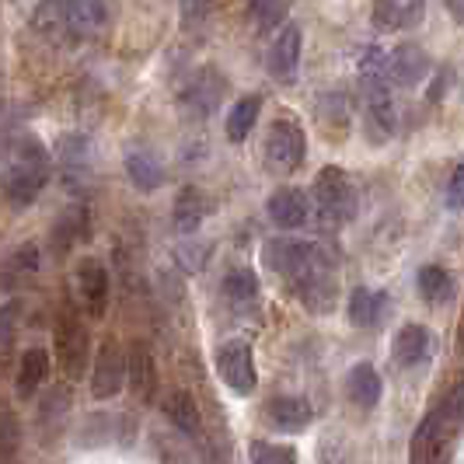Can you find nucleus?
Returning a JSON list of instances; mask_svg holds the SVG:
<instances>
[{
	"instance_id": "32",
	"label": "nucleus",
	"mask_w": 464,
	"mask_h": 464,
	"mask_svg": "<svg viewBox=\"0 0 464 464\" xmlns=\"http://www.w3.org/2000/svg\"><path fill=\"white\" fill-rule=\"evenodd\" d=\"M252 14H256L258 28H273V24L283 22V14H286V4H283V0H256Z\"/></svg>"
},
{
	"instance_id": "37",
	"label": "nucleus",
	"mask_w": 464,
	"mask_h": 464,
	"mask_svg": "<svg viewBox=\"0 0 464 464\" xmlns=\"http://www.w3.org/2000/svg\"><path fill=\"white\" fill-rule=\"evenodd\" d=\"M11 269L14 273H35L39 269V248L35 245H24L11 256Z\"/></svg>"
},
{
	"instance_id": "35",
	"label": "nucleus",
	"mask_w": 464,
	"mask_h": 464,
	"mask_svg": "<svg viewBox=\"0 0 464 464\" xmlns=\"http://www.w3.org/2000/svg\"><path fill=\"white\" fill-rule=\"evenodd\" d=\"M67 405H70L67 388H53V392H49V398L43 401V409H39V419H43V422H49V419H60L63 412H67Z\"/></svg>"
},
{
	"instance_id": "28",
	"label": "nucleus",
	"mask_w": 464,
	"mask_h": 464,
	"mask_svg": "<svg viewBox=\"0 0 464 464\" xmlns=\"http://www.w3.org/2000/svg\"><path fill=\"white\" fill-rule=\"evenodd\" d=\"M419 294L430 304H447L454 297V276L443 266H422L419 269Z\"/></svg>"
},
{
	"instance_id": "39",
	"label": "nucleus",
	"mask_w": 464,
	"mask_h": 464,
	"mask_svg": "<svg viewBox=\"0 0 464 464\" xmlns=\"http://www.w3.org/2000/svg\"><path fill=\"white\" fill-rule=\"evenodd\" d=\"M7 140H11V126H7V105H4V84H0V154L11 150Z\"/></svg>"
},
{
	"instance_id": "29",
	"label": "nucleus",
	"mask_w": 464,
	"mask_h": 464,
	"mask_svg": "<svg viewBox=\"0 0 464 464\" xmlns=\"http://www.w3.org/2000/svg\"><path fill=\"white\" fill-rule=\"evenodd\" d=\"M81 237H84V209L70 207L67 213L56 220V227H53V252H56V256H67Z\"/></svg>"
},
{
	"instance_id": "38",
	"label": "nucleus",
	"mask_w": 464,
	"mask_h": 464,
	"mask_svg": "<svg viewBox=\"0 0 464 464\" xmlns=\"http://www.w3.org/2000/svg\"><path fill=\"white\" fill-rule=\"evenodd\" d=\"M447 199H450V207L461 209L464 207V164L454 171V179H450V188H447Z\"/></svg>"
},
{
	"instance_id": "1",
	"label": "nucleus",
	"mask_w": 464,
	"mask_h": 464,
	"mask_svg": "<svg viewBox=\"0 0 464 464\" xmlns=\"http://www.w3.org/2000/svg\"><path fill=\"white\" fill-rule=\"evenodd\" d=\"M266 262L286 279L297 297L311 311H332L335 304V269L322 245L314 241H297V237H273L266 245Z\"/></svg>"
},
{
	"instance_id": "22",
	"label": "nucleus",
	"mask_w": 464,
	"mask_h": 464,
	"mask_svg": "<svg viewBox=\"0 0 464 464\" xmlns=\"http://www.w3.org/2000/svg\"><path fill=\"white\" fill-rule=\"evenodd\" d=\"M126 175H130V182L140 192H154V188L164 186V164L150 150H143V147L126 154Z\"/></svg>"
},
{
	"instance_id": "24",
	"label": "nucleus",
	"mask_w": 464,
	"mask_h": 464,
	"mask_svg": "<svg viewBox=\"0 0 464 464\" xmlns=\"http://www.w3.org/2000/svg\"><path fill=\"white\" fill-rule=\"evenodd\" d=\"M224 301L231 304L237 314L252 311L258 304V279L252 269H231L224 276Z\"/></svg>"
},
{
	"instance_id": "16",
	"label": "nucleus",
	"mask_w": 464,
	"mask_h": 464,
	"mask_svg": "<svg viewBox=\"0 0 464 464\" xmlns=\"http://www.w3.org/2000/svg\"><path fill=\"white\" fill-rule=\"evenodd\" d=\"M164 416L175 422V430H182L186 437H199L203 433V416H199V405H196V398L182 392V388H171L168 395H164Z\"/></svg>"
},
{
	"instance_id": "2",
	"label": "nucleus",
	"mask_w": 464,
	"mask_h": 464,
	"mask_svg": "<svg viewBox=\"0 0 464 464\" xmlns=\"http://www.w3.org/2000/svg\"><path fill=\"white\" fill-rule=\"evenodd\" d=\"M49 182V154L35 137H22L11 143V158L0 175V192L14 209L32 207Z\"/></svg>"
},
{
	"instance_id": "12",
	"label": "nucleus",
	"mask_w": 464,
	"mask_h": 464,
	"mask_svg": "<svg viewBox=\"0 0 464 464\" xmlns=\"http://www.w3.org/2000/svg\"><path fill=\"white\" fill-rule=\"evenodd\" d=\"M220 98H224V77L217 70H199L182 92V109L192 119H207L209 112H217Z\"/></svg>"
},
{
	"instance_id": "6",
	"label": "nucleus",
	"mask_w": 464,
	"mask_h": 464,
	"mask_svg": "<svg viewBox=\"0 0 464 464\" xmlns=\"http://www.w3.org/2000/svg\"><path fill=\"white\" fill-rule=\"evenodd\" d=\"M217 371L224 377V384L237 392V395H252L258 384L256 377V360H252V346L241 343V339H231L217 349Z\"/></svg>"
},
{
	"instance_id": "3",
	"label": "nucleus",
	"mask_w": 464,
	"mask_h": 464,
	"mask_svg": "<svg viewBox=\"0 0 464 464\" xmlns=\"http://www.w3.org/2000/svg\"><path fill=\"white\" fill-rule=\"evenodd\" d=\"M314 203H318L322 220L349 224L360 209V196H356V188H353L343 168H322L318 179H314Z\"/></svg>"
},
{
	"instance_id": "20",
	"label": "nucleus",
	"mask_w": 464,
	"mask_h": 464,
	"mask_svg": "<svg viewBox=\"0 0 464 464\" xmlns=\"http://www.w3.org/2000/svg\"><path fill=\"white\" fill-rule=\"evenodd\" d=\"M70 7H73V0H39L35 11H32V28H35L39 35L53 39V43H63Z\"/></svg>"
},
{
	"instance_id": "34",
	"label": "nucleus",
	"mask_w": 464,
	"mask_h": 464,
	"mask_svg": "<svg viewBox=\"0 0 464 464\" xmlns=\"http://www.w3.org/2000/svg\"><path fill=\"white\" fill-rule=\"evenodd\" d=\"M18 318H22V304L18 301H7L0 307V349L11 343V335L18 328Z\"/></svg>"
},
{
	"instance_id": "8",
	"label": "nucleus",
	"mask_w": 464,
	"mask_h": 464,
	"mask_svg": "<svg viewBox=\"0 0 464 464\" xmlns=\"http://www.w3.org/2000/svg\"><path fill=\"white\" fill-rule=\"evenodd\" d=\"M301 46H304V35L301 28L294 22H286L273 35V46H269V73L276 77L279 84H290L301 70Z\"/></svg>"
},
{
	"instance_id": "17",
	"label": "nucleus",
	"mask_w": 464,
	"mask_h": 464,
	"mask_svg": "<svg viewBox=\"0 0 464 464\" xmlns=\"http://www.w3.org/2000/svg\"><path fill=\"white\" fill-rule=\"evenodd\" d=\"M209 213V203L207 196L199 192L196 186H186L179 192V199H175V209H171V220H175V231L179 234H196L199 231V224L207 220Z\"/></svg>"
},
{
	"instance_id": "26",
	"label": "nucleus",
	"mask_w": 464,
	"mask_h": 464,
	"mask_svg": "<svg viewBox=\"0 0 464 464\" xmlns=\"http://www.w3.org/2000/svg\"><path fill=\"white\" fill-rule=\"evenodd\" d=\"M258 112H262V98L258 94L237 98L231 105V112H227V140L231 143H245L248 133H252V126H256Z\"/></svg>"
},
{
	"instance_id": "15",
	"label": "nucleus",
	"mask_w": 464,
	"mask_h": 464,
	"mask_svg": "<svg viewBox=\"0 0 464 464\" xmlns=\"http://www.w3.org/2000/svg\"><path fill=\"white\" fill-rule=\"evenodd\" d=\"M266 209H269V220H273L276 227H283V231H297V227L307 224V217H311V203H307V196L294 186L276 188V192L269 196Z\"/></svg>"
},
{
	"instance_id": "23",
	"label": "nucleus",
	"mask_w": 464,
	"mask_h": 464,
	"mask_svg": "<svg viewBox=\"0 0 464 464\" xmlns=\"http://www.w3.org/2000/svg\"><path fill=\"white\" fill-rule=\"evenodd\" d=\"M384 307H388V297H384V294H377L371 286H356V290L349 294V322L356 328H373L381 322Z\"/></svg>"
},
{
	"instance_id": "18",
	"label": "nucleus",
	"mask_w": 464,
	"mask_h": 464,
	"mask_svg": "<svg viewBox=\"0 0 464 464\" xmlns=\"http://www.w3.org/2000/svg\"><path fill=\"white\" fill-rule=\"evenodd\" d=\"M433 349V335L422 325H401L395 335V360L398 367H419L430 360Z\"/></svg>"
},
{
	"instance_id": "31",
	"label": "nucleus",
	"mask_w": 464,
	"mask_h": 464,
	"mask_svg": "<svg viewBox=\"0 0 464 464\" xmlns=\"http://www.w3.org/2000/svg\"><path fill=\"white\" fill-rule=\"evenodd\" d=\"M252 464H297V454L283 443L256 440L252 443Z\"/></svg>"
},
{
	"instance_id": "27",
	"label": "nucleus",
	"mask_w": 464,
	"mask_h": 464,
	"mask_svg": "<svg viewBox=\"0 0 464 464\" xmlns=\"http://www.w3.org/2000/svg\"><path fill=\"white\" fill-rule=\"evenodd\" d=\"M346 392L349 398L356 401V405H363V409H371L381 401V373L373 371L371 363H360V367H353L349 371V381H346Z\"/></svg>"
},
{
	"instance_id": "40",
	"label": "nucleus",
	"mask_w": 464,
	"mask_h": 464,
	"mask_svg": "<svg viewBox=\"0 0 464 464\" xmlns=\"http://www.w3.org/2000/svg\"><path fill=\"white\" fill-rule=\"evenodd\" d=\"M447 4V11H450V18L458 24H464V0H443Z\"/></svg>"
},
{
	"instance_id": "19",
	"label": "nucleus",
	"mask_w": 464,
	"mask_h": 464,
	"mask_svg": "<svg viewBox=\"0 0 464 464\" xmlns=\"http://www.w3.org/2000/svg\"><path fill=\"white\" fill-rule=\"evenodd\" d=\"M60 168H63L70 186L88 179V171H92V147H88V137L67 133V137L60 140Z\"/></svg>"
},
{
	"instance_id": "21",
	"label": "nucleus",
	"mask_w": 464,
	"mask_h": 464,
	"mask_svg": "<svg viewBox=\"0 0 464 464\" xmlns=\"http://www.w3.org/2000/svg\"><path fill=\"white\" fill-rule=\"evenodd\" d=\"M49 377V353L43 346L24 349L22 363H18V377H14V388H18V398H32Z\"/></svg>"
},
{
	"instance_id": "14",
	"label": "nucleus",
	"mask_w": 464,
	"mask_h": 464,
	"mask_svg": "<svg viewBox=\"0 0 464 464\" xmlns=\"http://www.w3.org/2000/svg\"><path fill=\"white\" fill-rule=\"evenodd\" d=\"M426 73H430V56L416 43H401L388 53V81L398 88H416Z\"/></svg>"
},
{
	"instance_id": "4",
	"label": "nucleus",
	"mask_w": 464,
	"mask_h": 464,
	"mask_svg": "<svg viewBox=\"0 0 464 464\" xmlns=\"http://www.w3.org/2000/svg\"><path fill=\"white\" fill-rule=\"evenodd\" d=\"M56 360L70 381L84 377L88 360H92V335L73 307H63L56 318Z\"/></svg>"
},
{
	"instance_id": "11",
	"label": "nucleus",
	"mask_w": 464,
	"mask_h": 464,
	"mask_svg": "<svg viewBox=\"0 0 464 464\" xmlns=\"http://www.w3.org/2000/svg\"><path fill=\"white\" fill-rule=\"evenodd\" d=\"M426 18V0H373L371 22L377 32H412Z\"/></svg>"
},
{
	"instance_id": "9",
	"label": "nucleus",
	"mask_w": 464,
	"mask_h": 464,
	"mask_svg": "<svg viewBox=\"0 0 464 464\" xmlns=\"http://www.w3.org/2000/svg\"><path fill=\"white\" fill-rule=\"evenodd\" d=\"M126 384H130V395L143 405H150L158 395V363L147 343H133L126 353Z\"/></svg>"
},
{
	"instance_id": "10",
	"label": "nucleus",
	"mask_w": 464,
	"mask_h": 464,
	"mask_svg": "<svg viewBox=\"0 0 464 464\" xmlns=\"http://www.w3.org/2000/svg\"><path fill=\"white\" fill-rule=\"evenodd\" d=\"M77 290H81V301H84V311L92 318H102L109 311V294H112V279H109V269L98 262V258H84L77 266Z\"/></svg>"
},
{
	"instance_id": "7",
	"label": "nucleus",
	"mask_w": 464,
	"mask_h": 464,
	"mask_svg": "<svg viewBox=\"0 0 464 464\" xmlns=\"http://www.w3.org/2000/svg\"><path fill=\"white\" fill-rule=\"evenodd\" d=\"M126 388V353L109 339L94 353L92 363V395L98 401H109Z\"/></svg>"
},
{
	"instance_id": "5",
	"label": "nucleus",
	"mask_w": 464,
	"mask_h": 464,
	"mask_svg": "<svg viewBox=\"0 0 464 464\" xmlns=\"http://www.w3.org/2000/svg\"><path fill=\"white\" fill-rule=\"evenodd\" d=\"M307 158V133L297 119H276L266 137V164L276 175L297 171Z\"/></svg>"
},
{
	"instance_id": "13",
	"label": "nucleus",
	"mask_w": 464,
	"mask_h": 464,
	"mask_svg": "<svg viewBox=\"0 0 464 464\" xmlns=\"http://www.w3.org/2000/svg\"><path fill=\"white\" fill-rule=\"evenodd\" d=\"M109 22H112V4H109V0H73L63 43L92 39V35H98Z\"/></svg>"
},
{
	"instance_id": "30",
	"label": "nucleus",
	"mask_w": 464,
	"mask_h": 464,
	"mask_svg": "<svg viewBox=\"0 0 464 464\" xmlns=\"http://www.w3.org/2000/svg\"><path fill=\"white\" fill-rule=\"evenodd\" d=\"M22 447V422L11 409H0V461H11Z\"/></svg>"
},
{
	"instance_id": "36",
	"label": "nucleus",
	"mask_w": 464,
	"mask_h": 464,
	"mask_svg": "<svg viewBox=\"0 0 464 464\" xmlns=\"http://www.w3.org/2000/svg\"><path fill=\"white\" fill-rule=\"evenodd\" d=\"M209 7H213V0H182V24H186V28L203 24L209 14Z\"/></svg>"
},
{
	"instance_id": "33",
	"label": "nucleus",
	"mask_w": 464,
	"mask_h": 464,
	"mask_svg": "<svg viewBox=\"0 0 464 464\" xmlns=\"http://www.w3.org/2000/svg\"><path fill=\"white\" fill-rule=\"evenodd\" d=\"M437 416L450 426V422H464V384H458L450 395L443 398V405L437 409Z\"/></svg>"
},
{
	"instance_id": "25",
	"label": "nucleus",
	"mask_w": 464,
	"mask_h": 464,
	"mask_svg": "<svg viewBox=\"0 0 464 464\" xmlns=\"http://www.w3.org/2000/svg\"><path fill=\"white\" fill-rule=\"evenodd\" d=\"M269 422L283 430V433H297L304 426H311V405L304 401V398H276V401H269Z\"/></svg>"
}]
</instances>
